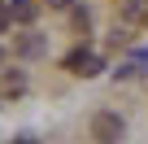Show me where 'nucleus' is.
Here are the masks:
<instances>
[{
  "mask_svg": "<svg viewBox=\"0 0 148 144\" xmlns=\"http://www.w3.org/2000/svg\"><path fill=\"white\" fill-rule=\"evenodd\" d=\"M48 5H65V0H48Z\"/></svg>",
  "mask_w": 148,
  "mask_h": 144,
  "instance_id": "8",
  "label": "nucleus"
},
{
  "mask_svg": "<svg viewBox=\"0 0 148 144\" xmlns=\"http://www.w3.org/2000/svg\"><path fill=\"white\" fill-rule=\"evenodd\" d=\"M0 61H5V48H0Z\"/></svg>",
  "mask_w": 148,
  "mask_h": 144,
  "instance_id": "10",
  "label": "nucleus"
},
{
  "mask_svg": "<svg viewBox=\"0 0 148 144\" xmlns=\"http://www.w3.org/2000/svg\"><path fill=\"white\" fill-rule=\"evenodd\" d=\"M18 144H35V140H18Z\"/></svg>",
  "mask_w": 148,
  "mask_h": 144,
  "instance_id": "9",
  "label": "nucleus"
},
{
  "mask_svg": "<svg viewBox=\"0 0 148 144\" xmlns=\"http://www.w3.org/2000/svg\"><path fill=\"white\" fill-rule=\"evenodd\" d=\"M70 22H74V31H87V26H92V18H87V9H74V13H70Z\"/></svg>",
  "mask_w": 148,
  "mask_h": 144,
  "instance_id": "6",
  "label": "nucleus"
},
{
  "mask_svg": "<svg viewBox=\"0 0 148 144\" xmlns=\"http://www.w3.org/2000/svg\"><path fill=\"white\" fill-rule=\"evenodd\" d=\"M18 52H22V57H39V52H44V39H39V35H22V39H18Z\"/></svg>",
  "mask_w": 148,
  "mask_h": 144,
  "instance_id": "5",
  "label": "nucleus"
},
{
  "mask_svg": "<svg viewBox=\"0 0 148 144\" xmlns=\"http://www.w3.org/2000/svg\"><path fill=\"white\" fill-rule=\"evenodd\" d=\"M9 13H13V22L31 26V22H35V0H13V5H9Z\"/></svg>",
  "mask_w": 148,
  "mask_h": 144,
  "instance_id": "4",
  "label": "nucleus"
},
{
  "mask_svg": "<svg viewBox=\"0 0 148 144\" xmlns=\"http://www.w3.org/2000/svg\"><path fill=\"white\" fill-rule=\"evenodd\" d=\"M122 131H126V122H122L113 109H100V114L92 118V135H96L100 144H118V140H122Z\"/></svg>",
  "mask_w": 148,
  "mask_h": 144,
  "instance_id": "1",
  "label": "nucleus"
},
{
  "mask_svg": "<svg viewBox=\"0 0 148 144\" xmlns=\"http://www.w3.org/2000/svg\"><path fill=\"white\" fill-rule=\"evenodd\" d=\"M22 88H26V74H22V70H9V74L0 79V96H18Z\"/></svg>",
  "mask_w": 148,
  "mask_h": 144,
  "instance_id": "3",
  "label": "nucleus"
},
{
  "mask_svg": "<svg viewBox=\"0 0 148 144\" xmlns=\"http://www.w3.org/2000/svg\"><path fill=\"white\" fill-rule=\"evenodd\" d=\"M65 70H74V74L92 79V74H100V61H96L87 48H79V52H70V57H65Z\"/></svg>",
  "mask_w": 148,
  "mask_h": 144,
  "instance_id": "2",
  "label": "nucleus"
},
{
  "mask_svg": "<svg viewBox=\"0 0 148 144\" xmlns=\"http://www.w3.org/2000/svg\"><path fill=\"white\" fill-rule=\"evenodd\" d=\"M9 22H13V13H9V5H0V35L9 31Z\"/></svg>",
  "mask_w": 148,
  "mask_h": 144,
  "instance_id": "7",
  "label": "nucleus"
}]
</instances>
